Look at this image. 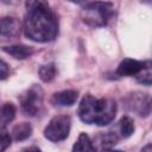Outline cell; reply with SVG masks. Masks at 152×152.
<instances>
[{
  "instance_id": "cell-1",
  "label": "cell",
  "mask_w": 152,
  "mask_h": 152,
  "mask_svg": "<svg viewBox=\"0 0 152 152\" xmlns=\"http://www.w3.org/2000/svg\"><path fill=\"white\" fill-rule=\"evenodd\" d=\"M24 31L27 38L45 43L53 40L58 33V20L46 1L26 2Z\"/></svg>"
},
{
  "instance_id": "cell-2",
  "label": "cell",
  "mask_w": 152,
  "mask_h": 152,
  "mask_svg": "<svg viewBox=\"0 0 152 152\" xmlns=\"http://www.w3.org/2000/svg\"><path fill=\"white\" fill-rule=\"evenodd\" d=\"M116 103L112 99H96L86 95L78 106L80 119L89 125L106 126L115 118Z\"/></svg>"
},
{
  "instance_id": "cell-5",
  "label": "cell",
  "mask_w": 152,
  "mask_h": 152,
  "mask_svg": "<svg viewBox=\"0 0 152 152\" xmlns=\"http://www.w3.org/2000/svg\"><path fill=\"white\" fill-rule=\"evenodd\" d=\"M43 89L34 84L20 96V106L25 115L34 116L43 106Z\"/></svg>"
},
{
  "instance_id": "cell-17",
  "label": "cell",
  "mask_w": 152,
  "mask_h": 152,
  "mask_svg": "<svg viewBox=\"0 0 152 152\" xmlns=\"http://www.w3.org/2000/svg\"><path fill=\"white\" fill-rule=\"evenodd\" d=\"M10 145H11V135H10V133L5 128L0 127V152L5 151Z\"/></svg>"
},
{
  "instance_id": "cell-10",
  "label": "cell",
  "mask_w": 152,
  "mask_h": 152,
  "mask_svg": "<svg viewBox=\"0 0 152 152\" xmlns=\"http://www.w3.org/2000/svg\"><path fill=\"white\" fill-rule=\"evenodd\" d=\"M6 53L11 55L15 59H26L33 53V49L27 45H11V46H5L2 49Z\"/></svg>"
},
{
  "instance_id": "cell-8",
  "label": "cell",
  "mask_w": 152,
  "mask_h": 152,
  "mask_svg": "<svg viewBox=\"0 0 152 152\" xmlns=\"http://www.w3.org/2000/svg\"><path fill=\"white\" fill-rule=\"evenodd\" d=\"M78 93L76 90H63V91H58L52 95L51 102L55 106H59V107H66V106H72L76 100H77Z\"/></svg>"
},
{
  "instance_id": "cell-3",
  "label": "cell",
  "mask_w": 152,
  "mask_h": 152,
  "mask_svg": "<svg viewBox=\"0 0 152 152\" xmlns=\"http://www.w3.org/2000/svg\"><path fill=\"white\" fill-rule=\"evenodd\" d=\"M114 13L112 2H87L82 8V19L90 26H104Z\"/></svg>"
},
{
  "instance_id": "cell-12",
  "label": "cell",
  "mask_w": 152,
  "mask_h": 152,
  "mask_svg": "<svg viewBox=\"0 0 152 152\" xmlns=\"http://www.w3.org/2000/svg\"><path fill=\"white\" fill-rule=\"evenodd\" d=\"M15 116V107L11 102H6L0 108V124L7 125L10 124Z\"/></svg>"
},
{
  "instance_id": "cell-4",
  "label": "cell",
  "mask_w": 152,
  "mask_h": 152,
  "mask_svg": "<svg viewBox=\"0 0 152 152\" xmlns=\"http://www.w3.org/2000/svg\"><path fill=\"white\" fill-rule=\"evenodd\" d=\"M71 120L68 115H57L50 120L48 126L44 129V135L51 141H62L64 140L70 132Z\"/></svg>"
},
{
  "instance_id": "cell-14",
  "label": "cell",
  "mask_w": 152,
  "mask_h": 152,
  "mask_svg": "<svg viewBox=\"0 0 152 152\" xmlns=\"http://www.w3.org/2000/svg\"><path fill=\"white\" fill-rule=\"evenodd\" d=\"M56 64L55 63H48L39 68V77L43 82H51L56 76Z\"/></svg>"
},
{
  "instance_id": "cell-15",
  "label": "cell",
  "mask_w": 152,
  "mask_h": 152,
  "mask_svg": "<svg viewBox=\"0 0 152 152\" xmlns=\"http://www.w3.org/2000/svg\"><path fill=\"white\" fill-rule=\"evenodd\" d=\"M134 132V122L129 116H124L120 120V133L124 138H128Z\"/></svg>"
},
{
  "instance_id": "cell-18",
  "label": "cell",
  "mask_w": 152,
  "mask_h": 152,
  "mask_svg": "<svg viewBox=\"0 0 152 152\" xmlns=\"http://www.w3.org/2000/svg\"><path fill=\"white\" fill-rule=\"evenodd\" d=\"M10 75V68L8 64L6 62H4L2 59H0V80H5L7 78V76Z\"/></svg>"
},
{
  "instance_id": "cell-20",
  "label": "cell",
  "mask_w": 152,
  "mask_h": 152,
  "mask_svg": "<svg viewBox=\"0 0 152 152\" xmlns=\"http://www.w3.org/2000/svg\"><path fill=\"white\" fill-rule=\"evenodd\" d=\"M25 152H42V151H40L38 147H34V146H33V147H30V148H27Z\"/></svg>"
},
{
  "instance_id": "cell-13",
  "label": "cell",
  "mask_w": 152,
  "mask_h": 152,
  "mask_svg": "<svg viewBox=\"0 0 152 152\" xmlns=\"http://www.w3.org/2000/svg\"><path fill=\"white\" fill-rule=\"evenodd\" d=\"M31 134H32V127L27 122H21L19 125L14 126V128L12 129V135L18 141L27 139Z\"/></svg>"
},
{
  "instance_id": "cell-9",
  "label": "cell",
  "mask_w": 152,
  "mask_h": 152,
  "mask_svg": "<svg viewBox=\"0 0 152 152\" xmlns=\"http://www.w3.org/2000/svg\"><path fill=\"white\" fill-rule=\"evenodd\" d=\"M132 109H134L139 115L147 116L151 110V103H150V96L146 94L135 96L132 99Z\"/></svg>"
},
{
  "instance_id": "cell-11",
  "label": "cell",
  "mask_w": 152,
  "mask_h": 152,
  "mask_svg": "<svg viewBox=\"0 0 152 152\" xmlns=\"http://www.w3.org/2000/svg\"><path fill=\"white\" fill-rule=\"evenodd\" d=\"M72 152H96V147L87 133H81L72 146Z\"/></svg>"
},
{
  "instance_id": "cell-6",
  "label": "cell",
  "mask_w": 152,
  "mask_h": 152,
  "mask_svg": "<svg viewBox=\"0 0 152 152\" xmlns=\"http://www.w3.org/2000/svg\"><path fill=\"white\" fill-rule=\"evenodd\" d=\"M20 21L14 17L0 18V39H12L20 33Z\"/></svg>"
},
{
  "instance_id": "cell-21",
  "label": "cell",
  "mask_w": 152,
  "mask_h": 152,
  "mask_svg": "<svg viewBox=\"0 0 152 152\" xmlns=\"http://www.w3.org/2000/svg\"><path fill=\"white\" fill-rule=\"evenodd\" d=\"M102 152H121V151H115V150H103Z\"/></svg>"
},
{
  "instance_id": "cell-16",
  "label": "cell",
  "mask_w": 152,
  "mask_h": 152,
  "mask_svg": "<svg viewBox=\"0 0 152 152\" xmlns=\"http://www.w3.org/2000/svg\"><path fill=\"white\" fill-rule=\"evenodd\" d=\"M151 63L150 61H146V64L144 66V69L135 76L137 77V81L144 86H151Z\"/></svg>"
},
{
  "instance_id": "cell-19",
  "label": "cell",
  "mask_w": 152,
  "mask_h": 152,
  "mask_svg": "<svg viewBox=\"0 0 152 152\" xmlns=\"http://www.w3.org/2000/svg\"><path fill=\"white\" fill-rule=\"evenodd\" d=\"M141 152H152V147H151V144H147L142 150Z\"/></svg>"
},
{
  "instance_id": "cell-7",
  "label": "cell",
  "mask_w": 152,
  "mask_h": 152,
  "mask_svg": "<svg viewBox=\"0 0 152 152\" xmlns=\"http://www.w3.org/2000/svg\"><path fill=\"white\" fill-rule=\"evenodd\" d=\"M145 64H146V62L125 58L124 61L120 62V64L116 69V74L119 76H137L144 69Z\"/></svg>"
}]
</instances>
